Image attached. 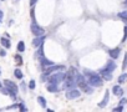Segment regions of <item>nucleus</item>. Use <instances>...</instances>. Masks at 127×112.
<instances>
[{
	"label": "nucleus",
	"mask_w": 127,
	"mask_h": 112,
	"mask_svg": "<svg viewBox=\"0 0 127 112\" xmlns=\"http://www.w3.org/2000/svg\"><path fill=\"white\" fill-rule=\"evenodd\" d=\"M108 100H110V92H108V90L106 91V93H105V97H103V100L101 101L100 103H98V107H101V108H103L105 106L107 105V102H108Z\"/></svg>",
	"instance_id": "10"
},
{
	"label": "nucleus",
	"mask_w": 127,
	"mask_h": 112,
	"mask_svg": "<svg viewBox=\"0 0 127 112\" xmlns=\"http://www.w3.org/2000/svg\"><path fill=\"white\" fill-rule=\"evenodd\" d=\"M1 1H4V0H1Z\"/></svg>",
	"instance_id": "35"
},
{
	"label": "nucleus",
	"mask_w": 127,
	"mask_h": 112,
	"mask_svg": "<svg viewBox=\"0 0 127 112\" xmlns=\"http://www.w3.org/2000/svg\"><path fill=\"white\" fill-rule=\"evenodd\" d=\"M44 41H45V35H41V36H36L34 40H32V46L34 47H39L40 45L44 44Z\"/></svg>",
	"instance_id": "6"
},
{
	"label": "nucleus",
	"mask_w": 127,
	"mask_h": 112,
	"mask_svg": "<svg viewBox=\"0 0 127 112\" xmlns=\"http://www.w3.org/2000/svg\"><path fill=\"white\" fill-rule=\"evenodd\" d=\"M127 67V54L125 55V60H123V64H122V70H125Z\"/></svg>",
	"instance_id": "22"
},
{
	"label": "nucleus",
	"mask_w": 127,
	"mask_h": 112,
	"mask_svg": "<svg viewBox=\"0 0 127 112\" xmlns=\"http://www.w3.org/2000/svg\"><path fill=\"white\" fill-rule=\"evenodd\" d=\"M77 86V83L75 80H66V83H65V88L67 90H71V88H75Z\"/></svg>",
	"instance_id": "14"
},
{
	"label": "nucleus",
	"mask_w": 127,
	"mask_h": 112,
	"mask_svg": "<svg viewBox=\"0 0 127 112\" xmlns=\"http://www.w3.org/2000/svg\"><path fill=\"white\" fill-rule=\"evenodd\" d=\"M123 4L126 5V6H127V0H125V1H123Z\"/></svg>",
	"instance_id": "32"
},
{
	"label": "nucleus",
	"mask_w": 127,
	"mask_h": 112,
	"mask_svg": "<svg viewBox=\"0 0 127 112\" xmlns=\"http://www.w3.org/2000/svg\"><path fill=\"white\" fill-rule=\"evenodd\" d=\"M0 56H1V57L6 56V52H5V50H4V49H0Z\"/></svg>",
	"instance_id": "24"
},
{
	"label": "nucleus",
	"mask_w": 127,
	"mask_h": 112,
	"mask_svg": "<svg viewBox=\"0 0 127 112\" xmlns=\"http://www.w3.org/2000/svg\"><path fill=\"white\" fill-rule=\"evenodd\" d=\"M4 85H5V87L11 88V90H14V91H16V92H18V90H19L18 86H16L13 81H10V80H5V81H4Z\"/></svg>",
	"instance_id": "9"
},
{
	"label": "nucleus",
	"mask_w": 127,
	"mask_h": 112,
	"mask_svg": "<svg viewBox=\"0 0 127 112\" xmlns=\"http://www.w3.org/2000/svg\"><path fill=\"white\" fill-rule=\"evenodd\" d=\"M40 64H41V67H42V69H47V67H50V66L54 65L52 61L47 60V59H45V57H41V59H40Z\"/></svg>",
	"instance_id": "7"
},
{
	"label": "nucleus",
	"mask_w": 127,
	"mask_h": 112,
	"mask_svg": "<svg viewBox=\"0 0 127 112\" xmlns=\"http://www.w3.org/2000/svg\"><path fill=\"white\" fill-rule=\"evenodd\" d=\"M122 110H123V106L122 105H120L118 107H115L113 108V111H122Z\"/></svg>",
	"instance_id": "25"
},
{
	"label": "nucleus",
	"mask_w": 127,
	"mask_h": 112,
	"mask_svg": "<svg viewBox=\"0 0 127 112\" xmlns=\"http://www.w3.org/2000/svg\"><path fill=\"white\" fill-rule=\"evenodd\" d=\"M14 75H15L16 78H23V72H21L19 69H16V70L14 71Z\"/></svg>",
	"instance_id": "19"
},
{
	"label": "nucleus",
	"mask_w": 127,
	"mask_h": 112,
	"mask_svg": "<svg viewBox=\"0 0 127 112\" xmlns=\"http://www.w3.org/2000/svg\"><path fill=\"white\" fill-rule=\"evenodd\" d=\"M1 86H3V85H1V82H0V88H1Z\"/></svg>",
	"instance_id": "33"
},
{
	"label": "nucleus",
	"mask_w": 127,
	"mask_h": 112,
	"mask_svg": "<svg viewBox=\"0 0 127 112\" xmlns=\"http://www.w3.org/2000/svg\"><path fill=\"white\" fill-rule=\"evenodd\" d=\"M126 39H127V26L125 27V35H123V39H122V41H126Z\"/></svg>",
	"instance_id": "27"
},
{
	"label": "nucleus",
	"mask_w": 127,
	"mask_h": 112,
	"mask_svg": "<svg viewBox=\"0 0 127 112\" xmlns=\"http://www.w3.org/2000/svg\"><path fill=\"white\" fill-rule=\"evenodd\" d=\"M0 75H1V70H0Z\"/></svg>",
	"instance_id": "34"
},
{
	"label": "nucleus",
	"mask_w": 127,
	"mask_h": 112,
	"mask_svg": "<svg viewBox=\"0 0 127 112\" xmlns=\"http://www.w3.org/2000/svg\"><path fill=\"white\" fill-rule=\"evenodd\" d=\"M62 70H65V67L62 66V65H52V66H50V67H47V70H46V72L44 74V76H42V80H45V78L49 76V75H51V74H54V72H57V71H62Z\"/></svg>",
	"instance_id": "3"
},
{
	"label": "nucleus",
	"mask_w": 127,
	"mask_h": 112,
	"mask_svg": "<svg viewBox=\"0 0 127 112\" xmlns=\"http://www.w3.org/2000/svg\"><path fill=\"white\" fill-rule=\"evenodd\" d=\"M30 29H31L32 35H35V36H41V35H44V34H45V30H44L41 26L36 25L35 22H34V24H31Z\"/></svg>",
	"instance_id": "4"
},
{
	"label": "nucleus",
	"mask_w": 127,
	"mask_h": 112,
	"mask_svg": "<svg viewBox=\"0 0 127 112\" xmlns=\"http://www.w3.org/2000/svg\"><path fill=\"white\" fill-rule=\"evenodd\" d=\"M65 80V74H62V72H55L54 75L51 76H47V81L49 83H56V85H59L60 82H62Z\"/></svg>",
	"instance_id": "1"
},
{
	"label": "nucleus",
	"mask_w": 127,
	"mask_h": 112,
	"mask_svg": "<svg viewBox=\"0 0 127 112\" xmlns=\"http://www.w3.org/2000/svg\"><path fill=\"white\" fill-rule=\"evenodd\" d=\"M118 16L121 19H123V21H127V10L126 11H121V13L118 14Z\"/></svg>",
	"instance_id": "20"
},
{
	"label": "nucleus",
	"mask_w": 127,
	"mask_h": 112,
	"mask_svg": "<svg viewBox=\"0 0 127 112\" xmlns=\"http://www.w3.org/2000/svg\"><path fill=\"white\" fill-rule=\"evenodd\" d=\"M115 69H116V64L113 62V61H108V62H107V65H106V67H105L103 70H106V71L112 72Z\"/></svg>",
	"instance_id": "16"
},
{
	"label": "nucleus",
	"mask_w": 127,
	"mask_h": 112,
	"mask_svg": "<svg viewBox=\"0 0 127 112\" xmlns=\"http://www.w3.org/2000/svg\"><path fill=\"white\" fill-rule=\"evenodd\" d=\"M37 1H39V0H30V5H31V6H34Z\"/></svg>",
	"instance_id": "29"
},
{
	"label": "nucleus",
	"mask_w": 127,
	"mask_h": 112,
	"mask_svg": "<svg viewBox=\"0 0 127 112\" xmlns=\"http://www.w3.org/2000/svg\"><path fill=\"white\" fill-rule=\"evenodd\" d=\"M89 83L91 86H93V87H100L102 85V78L93 72L92 75L89 76Z\"/></svg>",
	"instance_id": "2"
},
{
	"label": "nucleus",
	"mask_w": 127,
	"mask_h": 112,
	"mask_svg": "<svg viewBox=\"0 0 127 112\" xmlns=\"http://www.w3.org/2000/svg\"><path fill=\"white\" fill-rule=\"evenodd\" d=\"M37 102H39V103H40V106H41V107H44V108H45V107H46V100H45V98H44V97H41V96H39V97H37Z\"/></svg>",
	"instance_id": "18"
},
{
	"label": "nucleus",
	"mask_w": 127,
	"mask_h": 112,
	"mask_svg": "<svg viewBox=\"0 0 127 112\" xmlns=\"http://www.w3.org/2000/svg\"><path fill=\"white\" fill-rule=\"evenodd\" d=\"M1 19H3V11L0 10V21H1Z\"/></svg>",
	"instance_id": "30"
},
{
	"label": "nucleus",
	"mask_w": 127,
	"mask_h": 112,
	"mask_svg": "<svg viewBox=\"0 0 127 112\" xmlns=\"http://www.w3.org/2000/svg\"><path fill=\"white\" fill-rule=\"evenodd\" d=\"M0 44H1L5 49H10V47H11V42H10V40L8 37H1V39H0Z\"/></svg>",
	"instance_id": "12"
},
{
	"label": "nucleus",
	"mask_w": 127,
	"mask_h": 112,
	"mask_svg": "<svg viewBox=\"0 0 127 112\" xmlns=\"http://www.w3.org/2000/svg\"><path fill=\"white\" fill-rule=\"evenodd\" d=\"M21 88H23V90H25V83H24V82L21 83Z\"/></svg>",
	"instance_id": "31"
},
{
	"label": "nucleus",
	"mask_w": 127,
	"mask_h": 112,
	"mask_svg": "<svg viewBox=\"0 0 127 112\" xmlns=\"http://www.w3.org/2000/svg\"><path fill=\"white\" fill-rule=\"evenodd\" d=\"M35 86H36V85H35V81H34V80H31V81L29 82V87H30L31 90H34Z\"/></svg>",
	"instance_id": "23"
},
{
	"label": "nucleus",
	"mask_w": 127,
	"mask_h": 112,
	"mask_svg": "<svg viewBox=\"0 0 127 112\" xmlns=\"http://www.w3.org/2000/svg\"><path fill=\"white\" fill-rule=\"evenodd\" d=\"M112 92L116 95V96H118V97H121L123 95V90L121 88V86H118V85H116V86H113V88H112Z\"/></svg>",
	"instance_id": "13"
},
{
	"label": "nucleus",
	"mask_w": 127,
	"mask_h": 112,
	"mask_svg": "<svg viewBox=\"0 0 127 112\" xmlns=\"http://www.w3.org/2000/svg\"><path fill=\"white\" fill-rule=\"evenodd\" d=\"M126 80H127V74H123V75H121V76L118 77V82H120V83L125 82Z\"/></svg>",
	"instance_id": "21"
},
{
	"label": "nucleus",
	"mask_w": 127,
	"mask_h": 112,
	"mask_svg": "<svg viewBox=\"0 0 127 112\" xmlns=\"http://www.w3.org/2000/svg\"><path fill=\"white\" fill-rule=\"evenodd\" d=\"M80 91L79 90H75V88H71L67 92H66V98L67 100H74V98H77V97H80Z\"/></svg>",
	"instance_id": "5"
},
{
	"label": "nucleus",
	"mask_w": 127,
	"mask_h": 112,
	"mask_svg": "<svg viewBox=\"0 0 127 112\" xmlns=\"http://www.w3.org/2000/svg\"><path fill=\"white\" fill-rule=\"evenodd\" d=\"M46 90H47V91H50V92H59L60 91V88L57 87L56 83H47V85H46Z\"/></svg>",
	"instance_id": "11"
},
{
	"label": "nucleus",
	"mask_w": 127,
	"mask_h": 112,
	"mask_svg": "<svg viewBox=\"0 0 127 112\" xmlns=\"http://www.w3.org/2000/svg\"><path fill=\"white\" fill-rule=\"evenodd\" d=\"M100 74L102 75V77L105 78V80H107V81H111L112 80V72H110V71H106V70H103V69H101L100 70Z\"/></svg>",
	"instance_id": "8"
},
{
	"label": "nucleus",
	"mask_w": 127,
	"mask_h": 112,
	"mask_svg": "<svg viewBox=\"0 0 127 112\" xmlns=\"http://www.w3.org/2000/svg\"><path fill=\"white\" fill-rule=\"evenodd\" d=\"M126 103H127V98H122V100L120 101V105H122V106L126 105Z\"/></svg>",
	"instance_id": "28"
},
{
	"label": "nucleus",
	"mask_w": 127,
	"mask_h": 112,
	"mask_svg": "<svg viewBox=\"0 0 127 112\" xmlns=\"http://www.w3.org/2000/svg\"><path fill=\"white\" fill-rule=\"evenodd\" d=\"M18 51L19 52H24L25 51V44H24V41H19L18 42Z\"/></svg>",
	"instance_id": "17"
},
{
	"label": "nucleus",
	"mask_w": 127,
	"mask_h": 112,
	"mask_svg": "<svg viewBox=\"0 0 127 112\" xmlns=\"http://www.w3.org/2000/svg\"><path fill=\"white\" fill-rule=\"evenodd\" d=\"M15 60H16V61H18V62H19L20 65H21V62H23V60H21V57H20V56H18V55H16V56H15Z\"/></svg>",
	"instance_id": "26"
},
{
	"label": "nucleus",
	"mask_w": 127,
	"mask_h": 112,
	"mask_svg": "<svg viewBox=\"0 0 127 112\" xmlns=\"http://www.w3.org/2000/svg\"><path fill=\"white\" fill-rule=\"evenodd\" d=\"M120 52H121V50H120V47H116V49H112V50H110V56H111L112 59H117L118 57V55H120Z\"/></svg>",
	"instance_id": "15"
}]
</instances>
